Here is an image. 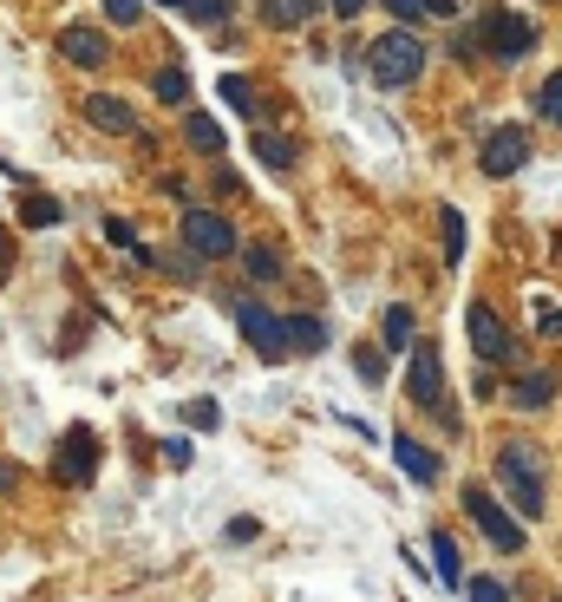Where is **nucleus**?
Segmentation results:
<instances>
[{"label":"nucleus","mask_w":562,"mask_h":602,"mask_svg":"<svg viewBox=\"0 0 562 602\" xmlns=\"http://www.w3.org/2000/svg\"><path fill=\"white\" fill-rule=\"evenodd\" d=\"M497 485L517 498V518H543V505H550V491H543V452L530 446V439H510V446L497 452Z\"/></svg>","instance_id":"nucleus-1"},{"label":"nucleus","mask_w":562,"mask_h":602,"mask_svg":"<svg viewBox=\"0 0 562 602\" xmlns=\"http://www.w3.org/2000/svg\"><path fill=\"white\" fill-rule=\"evenodd\" d=\"M366 73H373V85H386V92L413 85V79L425 73V40L419 33H406V27L379 33V40L366 46Z\"/></svg>","instance_id":"nucleus-2"},{"label":"nucleus","mask_w":562,"mask_h":602,"mask_svg":"<svg viewBox=\"0 0 562 602\" xmlns=\"http://www.w3.org/2000/svg\"><path fill=\"white\" fill-rule=\"evenodd\" d=\"M465 518L491 537V550H523V537H530V530H517V518L497 505L485 485H465Z\"/></svg>","instance_id":"nucleus-3"},{"label":"nucleus","mask_w":562,"mask_h":602,"mask_svg":"<svg viewBox=\"0 0 562 602\" xmlns=\"http://www.w3.org/2000/svg\"><path fill=\"white\" fill-rule=\"evenodd\" d=\"M53 478H60V485H92V478H98V433H92V426H72L66 439H60Z\"/></svg>","instance_id":"nucleus-4"},{"label":"nucleus","mask_w":562,"mask_h":602,"mask_svg":"<svg viewBox=\"0 0 562 602\" xmlns=\"http://www.w3.org/2000/svg\"><path fill=\"white\" fill-rule=\"evenodd\" d=\"M236 328H242V341H249L262 361H281V354H288V334H281L275 308H262V301H236Z\"/></svg>","instance_id":"nucleus-5"},{"label":"nucleus","mask_w":562,"mask_h":602,"mask_svg":"<svg viewBox=\"0 0 562 602\" xmlns=\"http://www.w3.org/2000/svg\"><path fill=\"white\" fill-rule=\"evenodd\" d=\"M184 249L204 256V262H222V256H236V229L222 224L216 210H190L184 217Z\"/></svg>","instance_id":"nucleus-6"},{"label":"nucleus","mask_w":562,"mask_h":602,"mask_svg":"<svg viewBox=\"0 0 562 602\" xmlns=\"http://www.w3.org/2000/svg\"><path fill=\"white\" fill-rule=\"evenodd\" d=\"M406 393H413V406L445 413V361H438V347H431V341H413V374H406Z\"/></svg>","instance_id":"nucleus-7"},{"label":"nucleus","mask_w":562,"mask_h":602,"mask_svg":"<svg viewBox=\"0 0 562 602\" xmlns=\"http://www.w3.org/2000/svg\"><path fill=\"white\" fill-rule=\"evenodd\" d=\"M485 46H491L497 60H517V53H530L537 46V27L523 20V13H510V7H497V13H485Z\"/></svg>","instance_id":"nucleus-8"},{"label":"nucleus","mask_w":562,"mask_h":602,"mask_svg":"<svg viewBox=\"0 0 562 602\" xmlns=\"http://www.w3.org/2000/svg\"><path fill=\"white\" fill-rule=\"evenodd\" d=\"M478 164H485V177H510V170H523V164H530V138H523L517 125H497V132H485Z\"/></svg>","instance_id":"nucleus-9"},{"label":"nucleus","mask_w":562,"mask_h":602,"mask_svg":"<svg viewBox=\"0 0 562 602\" xmlns=\"http://www.w3.org/2000/svg\"><path fill=\"white\" fill-rule=\"evenodd\" d=\"M465 328H471V347L485 361H510V328H503V314H497L491 301H471L465 308Z\"/></svg>","instance_id":"nucleus-10"},{"label":"nucleus","mask_w":562,"mask_h":602,"mask_svg":"<svg viewBox=\"0 0 562 602\" xmlns=\"http://www.w3.org/2000/svg\"><path fill=\"white\" fill-rule=\"evenodd\" d=\"M60 53H66L79 73H98V66H112V40H105L98 27H66V33H60Z\"/></svg>","instance_id":"nucleus-11"},{"label":"nucleus","mask_w":562,"mask_h":602,"mask_svg":"<svg viewBox=\"0 0 562 602\" xmlns=\"http://www.w3.org/2000/svg\"><path fill=\"white\" fill-rule=\"evenodd\" d=\"M85 118H92V132H112V138H138V112L118 98V92H92L85 98Z\"/></svg>","instance_id":"nucleus-12"},{"label":"nucleus","mask_w":562,"mask_h":602,"mask_svg":"<svg viewBox=\"0 0 562 602\" xmlns=\"http://www.w3.org/2000/svg\"><path fill=\"white\" fill-rule=\"evenodd\" d=\"M393 458H399V471H406L413 485H438V478H445L438 452H431V446H419V439H393Z\"/></svg>","instance_id":"nucleus-13"},{"label":"nucleus","mask_w":562,"mask_h":602,"mask_svg":"<svg viewBox=\"0 0 562 602\" xmlns=\"http://www.w3.org/2000/svg\"><path fill=\"white\" fill-rule=\"evenodd\" d=\"M281 334H288L294 354H321L327 347V321L321 314H281Z\"/></svg>","instance_id":"nucleus-14"},{"label":"nucleus","mask_w":562,"mask_h":602,"mask_svg":"<svg viewBox=\"0 0 562 602\" xmlns=\"http://www.w3.org/2000/svg\"><path fill=\"white\" fill-rule=\"evenodd\" d=\"M321 7H327V0H262V20H269L275 33H294V27H308Z\"/></svg>","instance_id":"nucleus-15"},{"label":"nucleus","mask_w":562,"mask_h":602,"mask_svg":"<svg viewBox=\"0 0 562 602\" xmlns=\"http://www.w3.org/2000/svg\"><path fill=\"white\" fill-rule=\"evenodd\" d=\"M379 347H386V354H413V308H406V301H393V308L379 314Z\"/></svg>","instance_id":"nucleus-16"},{"label":"nucleus","mask_w":562,"mask_h":602,"mask_svg":"<svg viewBox=\"0 0 562 602\" xmlns=\"http://www.w3.org/2000/svg\"><path fill=\"white\" fill-rule=\"evenodd\" d=\"M431 563H438V590H465V557H458L451 530H431Z\"/></svg>","instance_id":"nucleus-17"},{"label":"nucleus","mask_w":562,"mask_h":602,"mask_svg":"<svg viewBox=\"0 0 562 602\" xmlns=\"http://www.w3.org/2000/svg\"><path fill=\"white\" fill-rule=\"evenodd\" d=\"M550 399H556V374H550V367H537V374L517 380V406H523V413H543Z\"/></svg>","instance_id":"nucleus-18"},{"label":"nucleus","mask_w":562,"mask_h":602,"mask_svg":"<svg viewBox=\"0 0 562 602\" xmlns=\"http://www.w3.org/2000/svg\"><path fill=\"white\" fill-rule=\"evenodd\" d=\"M249 150H256V164H269V170H294V138H281V132H256Z\"/></svg>","instance_id":"nucleus-19"},{"label":"nucleus","mask_w":562,"mask_h":602,"mask_svg":"<svg viewBox=\"0 0 562 602\" xmlns=\"http://www.w3.org/2000/svg\"><path fill=\"white\" fill-rule=\"evenodd\" d=\"M242 269H249L256 282H281V276H288V269H281V256L269 249V242H249V249H242Z\"/></svg>","instance_id":"nucleus-20"},{"label":"nucleus","mask_w":562,"mask_h":602,"mask_svg":"<svg viewBox=\"0 0 562 602\" xmlns=\"http://www.w3.org/2000/svg\"><path fill=\"white\" fill-rule=\"evenodd\" d=\"M60 217H66V210H60V197H27V204H20V224H27V229H53Z\"/></svg>","instance_id":"nucleus-21"},{"label":"nucleus","mask_w":562,"mask_h":602,"mask_svg":"<svg viewBox=\"0 0 562 602\" xmlns=\"http://www.w3.org/2000/svg\"><path fill=\"white\" fill-rule=\"evenodd\" d=\"M438 217H445V262L458 269V262H465V210H451V204H445Z\"/></svg>","instance_id":"nucleus-22"},{"label":"nucleus","mask_w":562,"mask_h":602,"mask_svg":"<svg viewBox=\"0 0 562 602\" xmlns=\"http://www.w3.org/2000/svg\"><path fill=\"white\" fill-rule=\"evenodd\" d=\"M184 138L197 150H222V125L216 118H204V112H190V125H184Z\"/></svg>","instance_id":"nucleus-23"},{"label":"nucleus","mask_w":562,"mask_h":602,"mask_svg":"<svg viewBox=\"0 0 562 602\" xmlns=\"http://www.w3.org/2000/svg\"><path fill=\"white\" fill-rule=\"evenodd\" d=\"M150 92H157V98H164V105H184V98H190V79L177 73V66H164V73H157V85H150Z\"/></svg>","instance_id":"nucleus-24"},{"label":"nucleus","mask_w":562,"mask_h":602,"mask_svg":"<svg viewBox=\"0 0 562 602\" xmlns=\"http://www.w3.org/2000/svg\"><path fill=\"white\" fill-rule=\"evenodd\" d=\"M353 374L366 380V386H379V380H386V354H379V347H360V354H353Z\"/></svg>","instance_id":"nucleus-25"},{"label":"nucleus","mask_w":562,"mask_h":602,"mask_svg":"<svg viewBox=\"0 0 562 602\" xmlns=\"http://www.w3.org/2000/svg\"><path fill=\"white\" fill-rule=\"evenodd\" d=\"M537 105H543V118H550V125H562V73H550V79H543Z\"/></svg>","instance_id":"nucleus-26"},{"label":"nucleus","mask_w":562,"mask_h":602,"mask_svg":"<svg viewBox=\"0 0 562 602\" xmlns=\"http://www.w3.org/2000/svg\"><path fill=\"white\" fill-rule=\"evenodd\" d=\"M465 596H471V602H510V590H503L497 577H471V583H465Z\"/></svg>","instance_id":"nucleus-27"},{"label":"nucleus","mask_w":562,"mask_h":602,"mask_svg":"<svg viewBox=\"0 0 562 602\" xmlns=\"http://www.w3.org/2000/svg\"><path fill=\"white\" fill-rule=\"evenodd\" d=\"M138 13H144V0H105V20L112 27H138Z\"/></svg>","instance_id":"nucleus-28"},{"label":"nucleus","mask_w":562,"mask_h":602,"mask_svg":"<svg viewBox=\"0 0 562 602\" xmlns=\"http://www.w3.org/2000/svg\"><path fill=\"white\" fill-rule=\"evenodd\" d=\"M184 419H190L197 433H210V426H216V399H190V406H184Z\"/></svg>","instance_id":"nucleus-29"},{"label":"nucleus","mask_w":562,"mask_h":602,"mask_svg":"<svg viewBox=\"0 0 562 602\" xmlns=\"http://www.w3.org/2000/svg\"><path fill=\"white\" fill-rule=\"evenodd\" d=\"M190 20H204V27L229 20V0H190Z\"/></svg>","instance_id":"nucleus-30"},{"label":"nucleus","mask_w":562,"mask_h":602,"mask_svg":"<svg viewBox=\"0 0 562 602\" xmlns=\"http://www.w3.org/2000/svg\"><path fill=\"white\" fill-rule=\"evenodd\" d=\"M222 98H229V105H236V112H249V105H256V98H249V79H222Z\"/></svg>","instance_id":"nucleus-31"},{"label":"nucleus","mask_w":562,"mask_h":602,"mask_svg":"<svg viewBox=\"0 0 562 602\" xmlns=\"http://www.w3.org/2000/svg\"><path fill=\"white\" fill-rule=\"evenodd\" d=\"M256 518H229V530H222V537H229V543H256Z\"/></svg>","instance_id":"nucleus-32"},{"label":"nucleus","mask_w":562,"mask_h":602,"mask_svg":"<svg viewBox=\"0 0 562 602\" xmlns=\"http://www.w3.org/2000/svg\"><path fill=\"white\" fill-rule=\"evenodd\" d=\"M386 13H399V20H413V13H425V0H379Z\"/></svg>","instance_id":"nucleus-33"},{"label":"nucleus","mask_w":562,"mask_h":602,"mask_svg":"<svg viewBox=\"0 0 562 602\" xmlns=\"http://www.w3.org/2000/svg\"><path fill=\"white\" fill-rule=\"evenodd\" d=\"M105 236H112V242H125V249H138V236H132V224H118V217L105 224Z\"/></svg>","instance_id":"nucleus-34"},{"label":"nucleus","mask_w":562,"mask_h":602,"mask_svg":"<svg viewBox=\"0 0 562 602\" xmlns=\"http://www.w3.org/2000/svg\"><path fill=\"white\" fill-rule=\"evenodd\" d=\"M360 7L366 0H327V13H341V20H360Z\"/></svg>","instance_id":"nucleus-35"},{"label":"nucleus","mask_w":562,"mask_h":602,"mask_svg":"<svg viewBox=\"0 0 562 602\" xmlns=\"http://www.w3.org/2000/svg\"><path fill=\"white\" fill-rule=\"evenodd\" d=\"M13 478H20V465H13V458H0V498L13 491Z\"/></svg>","instance_id":"nucleus-36"},{"label":"nucleus","mask_w":562,"mask_h":602,"mask_svg":"<svg viewBox=\"0 0 562 602\" xmlns=\"http://www.w3.org/2000/svg\"><path fill=\"white\" fill-rule=\"evenodd\" d=\"M543 334H550V341H562V308H550V314H543Z\"/></svg>","instance_id":"nucleus-37"},{"label":"nucleus","mask_w":562,"mask_h":602,"mask_svg":"<svg viewBox=\"0 0 562 602\" xmlns=\"http://www.w3.org/2000/svg\"><path fill=\"white\" fill-rule=\"evenodd\" d=\"M7 256H13V242H7V236H0V276H7Z\"/></svg>","instance_id":"nucleus-38"},{"label":"nucleus","mask_w":562,"mask_h":602,"mask_svg":"<svg viewBox=\"0 0 562 602\" xmlns=\"http://www.w3.org/2000/svg\"><path fill=\"white\" fill-rule=\"evenodd\" d=\"M157 7H177V13H190V0H157Z\"/></svg>","instance_id":"nucleus-39"}]
</instances>
